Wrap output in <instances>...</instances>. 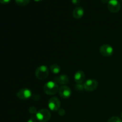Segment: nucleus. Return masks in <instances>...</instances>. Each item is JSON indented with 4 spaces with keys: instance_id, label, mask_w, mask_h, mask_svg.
Returning a JSON list of instances; mask_svg holds the SVG:
<instances>
[{
    "instance_id": "obj_1",
    "label": "nucleus",
    "mask_w": 122,
    "mask_h": 122,
    "mask_svg": "<svg viewBox=\"0 0 122 122\" xmlns=\"http://www.w3.org/2000/svg\"><path fill=\"white\" fill-rule=\"evenodd\" d=\"M58 90V84L54 81H49L45 83L44 86V91L45 94L49 95H55Z\"/></svg>"
},
{
    "instance_id": "obj_2",
    "label": "nucleus",
    "mask_w": 122,
    "mask_h": 122,
    "mask_svg": "<svg viewBox=\"0 0 122 122\" xmlns=\"http://www.w3.org/2000/svg\"><path fill=\"white\" fill-rule=\"evenodd\" d=\"M51 116L50 111L45 108L41 109L36 114V119L39 122H47L49 121Z\"/></svg>"
},
{
    "instance_id": "obj_3",
    "label": "nucleus",
    "mask_w": 122,
    "mask_h": 122,
    "mask_svg": "<svg viewBox=\"0 0 122 122\" xmlns=\"http://www.w3.org/2000/svg\"><path fill=\"white\" fill-rule=\"evenodd\" d=\"M48 68L45 65H42L38 67L35 71V76L38 79L44 80L48 76Z\"/></svg>"
},
{
    "instance_id": "obj_4",
    "label": "nucleus",
    "mask_w": 122,
    "mask_h": 122,
    "mask_svg": "<svg viewBox=\"0 0 122 122\" xmlns=\"http://www.w3.org/2000/svg\"><path fill=\"white\" fill-rule=\"evenodd\" d=\"M98 83V82L95 79H88L83 84L84 89L86 91L91 92L94 91V90L97 88Z\"/></svg>"
},
{
    "instance_id": "obj_5",
    "label": "nucleus",
    "mask_w": 122,
    "mask_h": 122,
    "mask_svg": "<svg viewBox=\"0 0 122 122\" xmlns=\"http://www.w3.org/2000/svg\"><path fill=\"white\" fill-rule=\"evenodd\" d=\"M61 102L57 97H52L48 101V107L53 112L58 111L60 108Z\"/></svg>"
},
{
    "instance_id": "obj_6",
    "label": "nucleus",
    "mask_w": 122,
    "mask_h": 122,
    "mask_svg": "<svg viewBox=\"0 0 122 122\" xmlns=\"http://www.w3.org/2000/svg\"><path fill=\"white\" fill-rule=\"evenodd\" d=\"M17 97L20 100H28L32 97V92L27 88H23L18 91L17 92Z\"/></svg>"
},
{
    "instance_id": "obj_7",
    "label": "nucleus",
    "mask_w": 122,
    "mask_h": 122,
    "mask_svg": "<svg viewBox=\"0 0 122 122\" xmlns=\"http://www.w3.org/2000/svg\"><path fill=\"white\" fill-rule=\"evenodd\" d=\"M120 4L118 0H109L107 3V7L112 13H117L120 9Z\"/></svg>"
},
{
    "instance_id": "obj_8",
    "label": "nucleus",
    "mask_w": 122,
    "mask_h": 122,
    "mask_svg": "<svg viewBox=\"0 0 122 122\" xmlns=\"http://www.w3.org/2000/svg\"><path fill=\"white\" fill-rule=\"evenodd\" d=\"M100 52L101 54L104 57H110L113 53V48L111 45L105 44L100 47Z\"/></svg>"
},
{
    "instance_id": "obj_9",
    "label": "nucleus",
    "mask_w": 122,
    "mask_h": 122,
    "mask_svg": "<svg viewBox=\"0 0 122 122\" xmlns=\"http://www.w3.org/2000/svg\"><path fill=\"white\" fill-rule=\"evenodd\" d=\"M59 94L60 95L61 97H62L63 98L66 99L70 97L71 94V91L70 90V88L66 85H63L60 88L59 90Z\"/></svg>"
},
{
    "instance_id": "obj_10",
    "label": "nucleus",
    "mask_w": 122,
    "mask_h": 122,
    "mask_svg": "<svg viewBox=\"0 0 122 122\" xmlns=\"http://www.w3.org/2000/svg\"><path fill=\"white\" fill-rule=\"evenodd\" d=\"M74 79L77 84H82L85 79V75L82 70L76 71L74 76Z\"/></svg>"
},
{
    "instance_id": "obj_11",
    "label": "nucleus",
    "mask_w": 122,
    "mask_h": 122,
    "mask_svg": "<svg viewBox=\"0 0 122 122\" xmlns=\"http://www.w3.org/2000/svg\"><path fill=\"white\" fill-rule=\"evenodd\" d=\"M54 81L56 82L60 83L61 85H66L68 83L69 81V77L67 75H61L60 76L56 77L54 78Z\"/></svg>"
},
{
    "instance_id": "obj_12",
    "label": "nucleus",
    "mask_w": 122,
    "mask_h": 122,
    "mask_svg": "<svg viewBox=\"0 0 122 122\" xmlns=\"http://www.w3.org/2000/svg\"><path fill=\"white\" fill-rule=\"evenodd\" d=\"M83 14H84V10L82 7H76L73 11V15L75 19H81L82 17Z\"/></svg>"
},
{
    "instance_id": "obj_13",
    "label": "nucleus",
    "mask_w": 122,
    "mask_h": 122,
    "mask_svg": "<svg viewBox=\"0 0 122 122\" xmlns=\"http://www.w3.org/2000/svg\"><path fill=\"white\" fill-rule=\"evenodd\" d=\"M50 71L52 73H53L54 74H58L59 73L60 71L61 68L57 64H52L50 66Z\"/></svg>"
},
{
    "instance_id": "obj_14",
    "label": "nucleus",
    "mask_w": 122,
    "mask_h": 122,
    "mask_svg": "<svg viewBox=\"0 0 122 122\" xmlns=\"http://www.w3.org/2000/svg\"><path fill=\"white\" fill-rule=\"evenodd\" d=\"M14 1L17 4L20 6H25L30 2V0H14Z\"/></svg>"
},
{
    "instance_id": "obj_15",
    "label": "nucleus",
    "mask_w": 122,
    "mask_h": 122,
    "mask_svg": "<svg viewBox=\"0 0 122 122\" xmlns=\"http://www.w3.org/2000/svg\"><path fill=\"white\" fill-rule=\"evenodd\" d=\"M107 122H122V120L121 119L117 116H114L109 119Z\"/></svg>"
},
{
    "instance_id": "obj_16",
    "label": "nucleus",
    "mask_w": 122,
    "mask_h": 122,
    "mask_svg": "<svg viewBox=\"0 0 122 122\" xmlns=\"http://www.w3.org/2000/svg\"><path fill=\"white\" fill-rule=\"evenodd\" d=\"M29 113H30V114H36V113L38 112H37V109L36 107H30L29 108Z\"/></svg>"
},
{
    "instance_id": "obj_17",
    "label": "nucleus",
    "mask_w": 122,
    "mask_h": 122,
    "mask_svg": "<svg viewBox=\"0 0 122 122\" xmlns=\"http://www.w3.org/2000/svg\"><path fill=\"white\" fill-rule=\"evenodd\" d=\"M75 88L77 89L79 91H82L84 89V87H83V85L82 84H77L75 86Z\"/></svg>"
},
{
    "instance_id": "obj_18",
    "label": "nucleus",
    "mask_w": 122,
    "mask_h": 122,
    "mask_svg": "<svg viewBox=\"0 0 122 122\" xmlns=\"http://www.w3.org/2000/svg\"><path fill=\"white\" fill-rule=\"evenodd\" d=\"M58 113L60 116H63L65 115L66 112L63 108H60L58 110Z\"/></svg>"
},
{
    "instance_id": "obj_19",
    "label": "nucleus",
    "mask_w": 122,
    "mask_h": 122,
    "mask_svg": "<svg viewBox=\"0 0 122 122\" xmlns=\"http://www.w3.org/2000/svg\"><path fill=\"white\" fill-rule=\"evenodd\" d=\"M33 98L34 99V100H35V101H39L41 99V97L39 94H35L33 96Z\"/></svg>"
},
{
    "instance_id": "obj_20",
    "label": "nucleus",
    "mask_w": 122,
    "mask_h": 122,
    "mask_svg": "<svg viewBox=\"0 0 122 122\" xmlns=\"http://www.w3.org/2000/svg\"><path fill=\"white\" fill-rule=\"evenodd\" d=\"M11 1V0H0V3L2 4H7L9 3Z\"/></svg>"
},
{
    "instance_id": "obj_21",
    "label": "nucleus",
    "mask_w": 122,
    "mask_h": 122,
    "mask_svg": "<svg viewBox=\"0 0 122 122\" xmlns=\"http://www.w3.org/2000/svg\"><path fill=\"white\" fill-rule=\"evenodd\" d=\"M27 122H36V120L34 117H32L27 120Z\"/></svg>"
},
{
    "instance_id": "obj_22",
    "label": "nucleus",
    "mask_w": 122,
    "mask_h": 122,
    "mask_svg": "<svg viewBox=\"0 0 122 122\" xmlns=\"http://www.w3.org/2000/svg\"><path fill=\"white\" fill-rule=\"evenodd\" d=\"M71 2L73 4L75 5H77L78 4H79L80 2V0H71Z\"/></svg>"
},
{
    "instance_id": "obj_23",
    "label": "nucleus",
    "mask_w": 122,
    "mask_h": 122,
    "mask_svg": "<svg viewBox=\"0 0 122 122\" xmlns=\"http://www.w3.org/2000/svg\"><path fill=\"white\" fill-rule=\"evenodd\" d=\"M101 1L102 3H106V2H107V3H108V0H101Z\"/></svg>"
},
{
    "instance_id": "obj_24",
    "label": "nucleus",
    "mask_w": 122,
    "mask_h": 122,
    "mask_svg": "<svg viewBox=\"0 0 122 122\" xmlns=\"http://www.w3.org/2000/svg\"><path fill=\"white\" fill-rule=\"evenodd\" d=\"M35 1H36V2H40V1H42V0H34Z\"/></svg>"
},
{
    "instance_id": "obj_25",
    "label": "nucleus",
    "mask_w": 122,
    "mask_h": 122,
    "mask_svg": "<svg viewBox=\"0 0 122 122\" xmlns=\"http://www.w3.org/2000/svg\"><path fill=\"white\" fill-rule=\"evenodd\" d=\"M121 117H122V112L121 113Z\"/></svg>"
},
{
    "instance_id": "obj_26",
    "label": "nucleus",
    "mask_w": 122,
    "mask_h": 122,
    "mask_svg": "<svg viewBox=\"0 0 122 122\" xmlns=\"http://www.w3.org/2000/svg\"></svg>"
}]
</instances>
